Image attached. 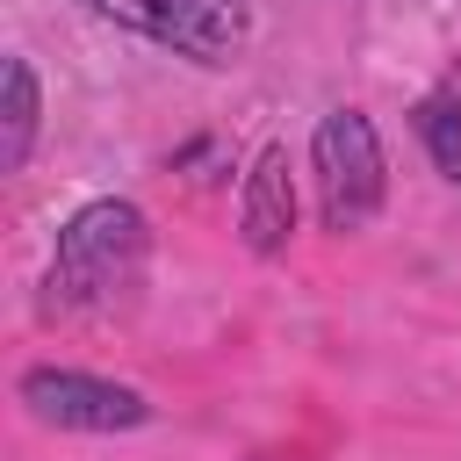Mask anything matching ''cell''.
Returning a JSON list of instances; mask_svg holds the SVG:
<instances>
[{
	"instance_id": "3",
	"label": "cell",
	"mask_w": 461,
	"mask_h": 461,
	"mask_svg": "<svg viewBox=\"0 0 461 461\" xmlns=\"http://www.w3.org/2000/svg\"><path fill=\"white\" fill-rule=\"evenodd\" d=\"M94 14L144 29L151 43H173L187 58H230L245 43V0H86Z\"/></svg>"
},
{
	"instance_id": "5",
	"label": "cell",
	"mask_w": 461,
	"mask_h": 461,
	"mask_svg": "<svg viewBox=\"0 0 461 461\" xmlns=\"http://www.w3.org/2000/svg\"><path fill=\"white\" fill-rule=\"evenodd\" d=\"M288 223H295V187H288V151L267 144L252 180H245V245L252 252H281L288 245Z\"/></svg>"
},
{
	"instance_id": "2",
	"label": "cell",
	"mask_w": 461,
	"mask_h": 461,
	"mask_svg": "<svg viewBox=\"0 0 461 461\" xmlns=\"http://www.w3.org/2000/svg\"><path fill=\"white\" fill-rule=\"evenodd\" d=\"M317 202H324V223L331 230H360L375 209H382V144H375V122L360 108H331L317 122Z\"/></svg>"
},
{
	"instance_id": "4",
	"label": "cell",
	"mask_w": 461,
	"mask_h": 461,
	"mask_svg": "<svg viewBox=\"0 0 461 461\" xmlns=\"http://www.w3.org/2000/svg\"><path fill=\"white\" fill-rule=\"evenodd\" d=\"M22 403L43 425H65V432H122V425H144V396L137 389L94 382V375H65V367L22 375Z\"/></svg>"
},
{
	"instance_id": "6",
	"label": "cell",
	"mask_w": 461,
	"mask_h": 461,
	"mask_svg": "<svg viewBox=\"0 0 461 461\" xmlns=\"http://www.w3.org/2000/svg\"><path fill=\"white\" fill-rule=\"evenodd\" d=\"M29 137H36V79H29V65L14 58V65H7V166L29 158Z\"/></svg>"
},
{
	"instance_id": "1",
	"label": "cell",
	"mask_w": 461,
	"mask_h": 461,
	"mask_svg": "<svg viewBox=\"0 0 461 461\" xmlns=\"http://www.w3.org/2000/svg\"><path fill=\"white\" fill-rule=\"evenodd\" d=\"M144 267V216L130 202H86L65 230H58V267H50V288L58 303H108L137 281Z\"/></svg>"
}]
</instances>
